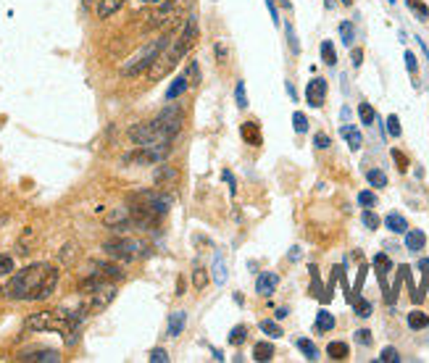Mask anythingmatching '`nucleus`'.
<instances>
[{
	"instance_id": "obj_1",
	"label": "nucleus",
	"mask_w": 429,
	"mask_h": 363,
	"mask_svg": "<svg viewBox=\"0 0 429 363\" xmlns=\"http://www.w3.org/2000/svg\"><path fill=\"white\" fill-rule=\"evenodd\" d=\"M53 274H56V269L50 263H32V266L13 274L11 281L3 287V295L11 300H40L42 287Z\"/></svg>"
},
{
	"instance_id": "obj_2",
	"label": "nucleus",
	"mask_w": 429,
	"mask_h": 363,
	"mask_svg": "<svg viewBox=\"0 0 429 363\" xmlns=\"http://www.w3.org/2000/svg\"><path fill=\"white\" fill-rule=\"evenodd\" d=\"M195 40H198V19L190 13V16L185 19L182 35L174 37V40L169 43L166 50H164V53L153 61V66L148 69V77H150V79H161V77H166L169 71L174 69L179 61H182V56H185V53L195 45Z\"/></svg>"
},
{
	"instance_id": "obj_3",
	"label": "nucleus",
	"mask_w": 429,
	"mask_h": 363,
	"mask_svg": "<svg viewBox=\"0 0 429 363\" xmlns=\"http://www.w3.org/2000/svg\"><path fill=\"white\" fill-rule=\"evenodd\" d=\"M84 314H69V311H40L35 316H29L26 329L32 332H63V334H74Z\"/></svg>"
},
{
	"instance_id": "obj_4",
	"label": "nucleus",
	"mask_w": 429,
	"mask_h": 363,
	"mask_svg": "<svg viewBox=\"0 0 429 363\" xmlns=\"http://www.w3.org/2000/svg\"><path fill=\"white\" fill-rule=\"evenodd\" d=\"M171 40H174L171 35H164V37H158V40H153V43H148V45H145L140 53H134V56H132V59L124 63L121 74H127V77H134V74H140V71L150 69V66H153V61L158 59L164 50H166Z\"/></svg>"
},
{
	"instance_id": "obj_5",
	"label": "nucleus",
	"mask_w": 429,
	"mask_h": 363,
	"mask_svg": "<svg viewBox=\"0 0 429 363\" xmlns=\"http://www.w3.org/2000/svg\"><path fill=\"white\" fill-rule=\"evenodd\" d=\"M182 108L177 106H169L164 108L158 116L150 121L153 124V132H155V140L158 142H171L174 137L179 134V129H182Z\"/></svg>"
},
{
	"instance_id": "obj_6",
	"label": "nucleus",
	"mask_w": 429,
	"mask_h": 363,
	"mask_svg": "<svg viewBox=\"0 0 429 363\" xmlns=\"http://www.w3.org/2000/svg\"><path fill=\"white\" fill-rule=\"evenodd\" d=\"M190 8V0H166V3H161V8L150 16V22L148 26H153V29H164V26H171V24H177L182 19V13Z\"/></svg>"
},
{
	"instance_id": "obj_7",
	"label": "nucleus",
	"mask_w": 429,
	"mask_h": 363,
	"mask_svg": "<svg viewBox=\"0 0 429 363\" xmlns=\"http://www.w3.org/2000/svg\"><path fill=\"white\" fill-rule=\"evenodd\" d=\"M87 298H84L82 303V311L84 316H93V314H100V311H106L108 303L116 298V287L114 284H98V287H93V290H87Z\"/></svg>"
},
{
	"instance_id": "obj_8",
	"label": "nucleus",
	"mask_w": 429,
	"mask_h": 363,
	"mask_svg": "<svg viewBox=\"0 0 429 363\" xmlns=\"http://www.w3.org/2000/svg\"><path fill=\"white\" fill-rule=\"evenodd\" d=\"M106 253L114 258H119V261H134V258L143 256L145 245L143 242H137V240H130V237H121V240H111L106 242Z\"/></svg>"
},
{
	"instance_id": "obj_9",
	"label": "nucleus",
	"mask_w": 429,
	"mask_h": 363,
	"mask_svg": "<svg viewBox=\"0 0 429 363\" xmlns=\"http://www.w3.org/2000/svg\"><path fill=\"white\" fill-rule=\"evenodd\" d=\"M306 98H309L311 108H322L324 106V98H327V82H324L322 77L311 79L309 87H306Z\"/></svg>"
},
{
	"instance_id": "obj_10",
	"label": "nucleus",
	"mask_w": 429,
	"mask_h": 363,
	"mask_svg": "<svg viewBox=\"0 0 429 363\" xmlns=\"http://www.w3.org/2000/svg\"><path fill=\"white\" fill-rule=\"evenodd\" d=\"M177 179H179L177 169H171V166H158L153 174V182L158 190H171L177 185Z\"/></svg>"
},
{
	"instance_id": "obj_11",
	"label": "nucleus",
	"mask_w": 429,
	"mask_h": 363,
	"mask_svg": "<svg viewBox=\"0 0 429 363\" xmlns=\"http://www.w3.org/2000/svg\"><path fill=\"white\" fill-rule=\"evenodd\" d=\"M276 284H279V277H276L274 271H266V274H261V277L256 279V293L263 295V298H269V295H274Z\"/></svg>"
},
{
	"instance_id": "obj_12",
	"label": "nucleus",
	"mask_w": 429,
	"mask_h": 363,
	"mask_svg": "<svg viewBox=\"0 0 429 363\" xmlns=\"http://www.w3.org/2000/svg\"><path fill=\"white\" fill-rule=\"evenodd\" d=\"M424 245H427V235L421 229H408L405 232V250L408 253H421Z\"/></svg>"
},
{
	"instance_id": "obj_13",
	"label": "nucleus",
	"mask_w": 429,
	"mask_h": 363,
	"mask_svg": "<svg viewBox=\"0 0 429 363\" xmlns=\"http://www.w3.org/2000/svg\"><path fill=\"white\" fill-rule=\"evenodd\" d=\"M340 134H343V140L348 142L350 150H358V148L364 145V134H361L353 124H343V127H340Z\"/></svg>"
},
{
	"instance_id": "obj_14",
	"label": "nucleus",
	"mask_w": 429,
	"mask_h": 363,
	"mask_svg": "<svg viewBox=\"0 0 429 363\" xmlns=\"http://www.w3.org/2000/svg\"><path fill=\"white\" fill-rule=\"evenodd\" d=\"M384 226L393 232V235H405L408 232V222H405V216L400 213H387V219H384Z\"/></svg>"
},
{
	"instance_id": "obj_15",
	"label": "nucleus",
	"mask_w": 429,
	"mask_h": 363,
	"mask_svg": "<svg viewBox=\"0 0 429 363\" xmlns=\"http://www.w3.org/2000/svg\"><path fill=\"white\" fill-rule=\"evenodd\" d=\"M185 327H187V314L185 311H174L169 316V337H179Z\"/></svg>"
},
{
	"instance_id": "obj_16",
	"label": "nucleus",
	"mask_w": 429,
	"mask_h": 363,
	"mask_svg": "<svg viewBox=\"0 0 429 363\" xmlns=\"http://www.w3.org/2000/svg\"><path fill=\"white\" fill-rule=\"evenodd\" d=\"M229 279V274H227V261H224V256L221 253H216L214 256V281L219 284V287H224Z\"/></svg>"
},
{
	"instance_id": "obj_17",
	"label": "nucleus",
	"mask_w": 429,
	"mask_h": 363,
	"mask_svg": "<svg viewBox=\"0 0 429 363\" xmlns=\"http://www.w3.org/2000/svg\"><path fill=\"white\" fill-rule=\"evenodd\" d=\"M22 361H35V363H58L61 355L56 350H37V353H26L22 355Z\"/></svg>"
},
{
	"instance_id": "obj_18",
	"label": "nucleus",
	"mask_w": 429,
	"mask_h": 363,
	"mask_svg": "<svg viewBox=\"0 0 429 363\" xmlns=\"http://www.w3.org/2000/svg\"><path fill=\"white\" fill-rule=\"evenodd\" d=\"M190 87V82H187V77L185 74H179L174 82L169 84V90H166V100H177V98H182L185 95V90Z\"/></svg>"
},
{
	"instance_id": "obj_19",
	"label": "nucleus",
	"mask_w": 429,
	"mask_h": 363,
	"mask_svg": "<svg viewBox=\"0 0 429 363\" xmlns=\"http://www.w3.org/2000/svg\"><path fill=\"white\" fill-rule=\"evenodd\" d=\"M124 6V0H100L98 3V19H108Z\"/></svg>"
},
{
	"instance_id": "obj_20",
	"label": "nucleus",
	"mask_w": 429,
	"mask_h": 363,
	"mask_svg": "<svg viewBox=\"0 0 429 363\" xmlns=\"http://www.w3.org/2000/svg\"><path fill=\"white\" fill-rule=\"evenodd\" d=\"M240 132H242L245 142H251V145H261V132H258V124H256V121H245Z\"/></svg>"
},
{
	"instance_id": "obj_21",
	"label": "nucleus",
	"mask_w": 429,
	"mask_h": 363,
	"mask_svg": "<svg viewBox=\"0 0 429 363\" xmlns=\"http://www.w3.org/2000/svg\"><path fill=\"white\" fill-rule=\"evenodd\" d=\"M272 355H274V345L272 342H258L253 348V358L256 361H272Z\"/></svg>"
},
{
	"instance_id": "obj_22",
	"label": "nucleus",
	"mask_w": 429,
	"mask_h": 363,
	"mask_svg": "<svg viewBox=\"0 0 429 363\" xmlns=\"http://www.w3.org/2000/svg\"><path fill=\"white\" fill-rule=\"evenodd\" d=\"M334 329V316L329 314V311H319L316 314V332H332Z\"/></svg>"
},
{
	"instance_id": "obj_23",
	"label": "nucleus",
	"mask_w": 429,
	"mask_h": 363,
	"mask_svg": "<svg viewBox=\"0 0 429 363\" xmlns=\"http://www.w3.org/2000/svg\"><path fill=\"white\" fill-rule=\"evenodd\" d=\"M327 355H329L332 361H345L348 358V345L345 342H329V345H327Z\"/></svg>"
},
{
	"instance_id": "obj_24",
	"label": "nucleus",
	"mask_w": 429,
	"mask_h": 363,
	"mask_svg": "<svg viewBox=\"0 0 429 363\" xmlns=\"http://www.w3.org/2000/svg\"><path fill=\"white\" fill-rule=\"evenodd\" d=\"M374 269H377V274H380L382 284H384V277L390 274V269H393V263H390V258L384 256V253H380V256L374 258Z\"/></svg>"
},
{
	"instance_id": "obj_25",
	"label": "nucleus",
	"mask_w": 429,
	"mask_h": 363,
	"mask_svg": "<svg viewBox=\"0 0 429 363\" xmlns=\"http://www.w3.org/2000/svg\"><path fill=\"white\" fill-rule=\"evenodd\" d=\"M348 300H353V308L361 318H369L371 316V303L364 300V298H356V295H348Z\"/></svg>"
},
{
	"instance_id": "obj_26",
	"label": "nucleus",
	"mask_w": 429,
	"mask_h": 363,
	"mask_svg": "<svg viewBox=\"0 0 429 363\" xmlns=\"http://www.w3.org/2000/svg\"><path fill=\"white\" fill-rule=\"evenodd\" d=\"M408 327L411 329H427L429 327V316L421 311H411L408 314Z\"/></svg>"
},
{
	"instance_id": "obj_27",
	"label": "nucleus",
	"mask_w": 429,
	"mask_h": 363,
	"mask_svg": "<svg viewBox=\"0 0 429 363\" xmlns=\"http://www.w3.org/2000/svg\"><path fill=\"white\" fill-rule=\"evenodd\" d=\"M185 77H187V82H190V87H195V84H201V82H203L201 66H198V61H190V63H187V69H185Z\"/></svg>"
},
{
	"instance_id": "obj_28",
	"label": "nucleus",
	"mask_w": 429,
	"mask_h": 363,
	"mask_svg": "<svg viewBox=\"0 0 429 363\" xmlns=\"http://www.w3.org/2000/svg\"><path fill=\"white\" fill-rule=\"evenodd\" d=\"M298 348H300V353L309 358V361H316V358H319V350H316V345H313L311 340H306V337H300V340H298Z\"/></svg>"
},
{
	"instance_id": "obj_29",
	"label": "nucleus",
	"mask_w": 429,
	"mask_h": 363,
	"mask_svg": "<svg viewBox=\"0 0 429 363\" xmlns=\"http://www.w3.org/2000/svg\"><path fill=\"white\" fill-rule=\"evenodd\" d=\"M258 327H261V332L263 334H269V337H282V327H279L276 321H272V318H263Z\"/></svg>"
},
{
	"instance_id": "obj_30",
	"label": "nucleus",
	"mask_w": 429,
	"mask_h": 363,
	"mask_svg": "<svg viewBox=\"0 0 429 363\" xmlns=\"http://www.w3.org/2000/svg\"><path fill=\"white\" fill-rule=\"evenodd\" d=\"M366 179H369L371 187H387V174L380 171V169H371L369 174H366Z\"/></svg>"
},
{
	"instance_id": "obj_31",
	"label": "nucleus",
	"mask_w": 429,
	"mask_h": 363,
	"mask_svg": "<svg viewBox=\"0 0 429 363\" xmlns=\"http://www.w3.org/2000/svg\"><path fill=\"white\" fill-rule=\"evenodd\" d=\"M322 59L327 66H334V63H337V53H334V45L329 40H324L322 43Z\"/></svg>"
},
{
	"instance_id": "obj_32",
	"label": "nucleus",
	"mask_w": 429,
	"mask_h": 363,
	"mask_svg": "<svg viewBox=\"0 0 429 363\" xmlns=\"http://www.w3.org/2000/svg\"><path fill=\"white\" fill-rule=\"evenodd\" d=\"M405 6H408L411 11L416 13L421 22H427V19H429V8L424 6V3H421V0H405Z\"/></svg>"
},
{
	"instance_id": "obj_33",
	"label": "nucleus",
	"mask_w": 429,
	"mask_h": 363,
	"mask_svg": "<svg viewBox=\"0 0 429 363\" xmlns=\"http://www.w3.org/2000/svg\"><path fill=\"white\" fill-rule=\"evenodd\" d=\"M340 37H343V43H345L348 47L353 45V40H356V29H353V24L350 22L340 24Z\"/></svg>"
},
{
	"instance_id": "obj_34",
	"label": "nucleus",
	"mask_w": 429,
	"mask_h": 363,
	"mask_svg": "<svg viewBox=\"0 0 429 363\" xmlns=\"http://www.w3.org/2000/svg\"><path fill=\"white\" fill-rule=\"evenodd\" d=\"M358 116H361V121H364L366 127H371L374 118H377V114H374V108H371L369 103H361V106H358Z\"/></svg>"
},
{
	"instance_id": "obj_35",
	"label": "nucleus",
	"mask_w": 429,
	"mask_h": 363,
	"mask_svg": "<svg viewBox=\"0 0 429 363\" xmlns=\"http://www.w3.org/2000/svg\"><path fill=\"white\" fill-rule=\"evenodd\" d=\"M292 127H295L298 134H306V132H309V118H306V114L295 111V114H292Z\"/></svg>"
},
{
	"instance_id": "obj_36",
	"label": "nucleus",
	"mask_w": 429,
	"mask_h": 363,
	"mask_svg": "<svg viewBox=\"0 0 429 363\" xmlns=\"http://www.w3.org/2000/svg\"><path fill=\"white\" fill-rule=\"evenodd\" d=\"M192 284H195V290H198V293H203V287L208 284V271H205V269H195V271H192Z\"/></svg>"
},
{
	"instance_id": "obj_37",
	"label": "nucleus",
	"mask_w": 429,
	"mask_h": 363,
	"mask_svg": "<svg viewBox=\"0 0 429 363\" xmlns=\"http://www.w3.org/2000/svg\"><path fill=\"white\" fill-rule=\"evenodd\" d=\"M248 340V327H235L232 334H229V345H242Z\"/></svg>"
},
{
	"instance_id": "obj_38",
	"label": "nucleus",
	"mask_w": 429,
	"mask_h": 363,
	"mask_svg": "<svg viewBox=\"0 0 429 363\" xmlns=\"http://www.w3.org/2000/svg\"><path fill=\"white\" fill-rule=\"evenodd\" d=\"M361 222H364L366 229H377V226H380V216H377V213H371L369 208H366V211L361 213Z\"/></svg>"
},
{
	"instance_id": "obj_39",
	"label": "nucleus",
	"mask_w": 429,
	"mask_h": 363,
	"mask_svg": "<svg viewBox=\"0 0 429 363\" xmlns=\"http://www.w3.org/2000/svg\"><path fill=\"white\" fill-rule=\"evenodd\" d=\"M235 100H237L240 108L251 106V103H248V93H245V82H237V87H235Z\"/></svg>"
},
{
	"instance_id": "obj_40",
	"label": "nucleus",
	"mask_w": 429,
	"mask_h": 363,
	"mask_svg": "<svg viewBox=\"0 0 429 363\" xmlns=\"http://www.w3.org/2000/svg\"><path fill=\"white\" fill-rule=\"evenodd\" d=\"M287 43H290V50L298 56L300 53V43H298V37H295V26L287 22Z\"/></svg>"
},
{
	"instance_id": "obj_41",
	"label": "nucleus",
	"mask_w": 429,
	"mask_h": 363,
	"mask_svg": "<svg viewBox=\"0 0 429 363\" xmlns=\"http://www.w3.org/2000/svg\"><path fill=\"white\" fill-rule=\"evenodd\" d=\"M8 274H13V258L0 253V277H8Z\"/></svg>"
},
{
	"instance_id": "obj_42",
	"label": "nucleus",
	"mask_w": 429,
	"mask_h": 363,
	"mask_svg": "<svg viewBox=\"0 0 429 363\" xmlns=\"http://www.w3.org/2000/svg\"><path fill=\"white\" fill-rule=\"evenodd\" d=\"M358 203H361L364 208H371V206L377 203V195H374V192H369V190H364V192H358Z\"/></svg>"
},
{
	"instance_id": "obj_43",
	"label": "nucleus",
	"mask_w": 429,
	"mask_h": 363,
	"mask_svg": "<svg viewBox=\"0 0 429 363\" xmlns=\"http://www.w3.org/2000/svg\"><path fill=\"white\" fill-rule=\"evenodd\" d=\"M387 132H390V137H400V118L395 116H387Z\"/></svg>"
},
{
	"instance_id": "obj_44",
	"label": "nucleus",
	"mask_w": 429,
	"mask_h": 363,
	"mask_svg": "<svg viewBox=\"0 0 429 363\" xmlns=\"http://www.w3.org/2000/svg\"><path fill=\"white\" fill-rule=\"evenodd\" d=\"M380 361L382 363H398V361H400V355H398V350H395V348H384V350H382V355H380Z\"/></svg>"
},
{
	"instance_id": "obj_45",
	"label": "nucleus",
	"mask_w": 429,
	"mask_h": 363,
	"mask_svg": "<svg viewBox=\"0 0 429 363\" xmlns=\"http://www.w3.org/2000/svg\"><path fill=\"white\" fill-rule=\"evenodd\" d=\"M313 145H316L319 150H327V148L332 145V140H329V134H324V132H319V134L313 137Z\"/></svg>"
},
{
	"instance_id": "obj_46",
	"label": "nucleus",
	"mask_w": 429,
	"mask_h": 363,
	"mask_svg": "<svg viewBox=\"0 0 429 363\" xmlns=\"http://www.w3.org/2000/svg\"><path fill=\"white\" fill-rule=\"evenodd\" d=\"M403 61H405V69L411 71V74H416V71H419V61H416V56H414L411 50H408V53L403 56Z\"/></svg>"
},
{
	"instance_id": "obj_47",
	"label": "nucleus",
	"mask_w": 429,
	"mask_h": 363,
	"mask_svg": "<svg viewBox=\"0 0 429 363\" xmlns=\"http://www.w3.org/2000/svg\"><path fill=\"white\" fill-rule=\"evenodd\" d=\"M150 363H169V355L164 348H155L153 353H150Z\"/></svg>"
},
{
	"instance_id": "obj_48",
	"label": "nucleus",
	"mask_w": 429,
	"mask_h": 363,
	"mask_svg": "<svg viewBox=\"0 0 429 363\" xmlns=\"http://www.w3.org/2000/svg\"><path fill=\"white\" fill-rule=\"evenodd\" d=\"M356 342H361V345H371V332H369V329H358V332H356Z\"/></svg>"
},
{
	"instance_id": "obj_49",
	"label": "nucleus",
	"mask_w": 429,
	"mask_h": 363,
	"mask_svg": "<svg viewBox=\"0 0 429 363\" xmlns=\"http://www.w3.org/2000/svg\"><path fill=\"white\" fill-rule=\"evenodd\" d=\"M266 8H269V16H272V22L279 26V11H276V3L274 0H266Z\"/></svg>"
},
{
	"instance_id": "obj_50",
	"label": "nucleus",
	"mask_w": 429,
	"mask_h": 363,
	"mask_svg": "<svg viewBox=\"0 0 429 363\" xmlns=\"http://www.w3.org/2000/svg\"><path fill=\"white\" fill-rule=\"evenodd\" d=\"M393 158L398 161V169H400V171H405V169H408V158H405L400 150H393Z\"/></svg>"
},
{
	"instance_id": "obj_51",
	"label": "nucleus",
	"mask_w": 429,
	"mask_h": 363,
	"mask_svg": "<svg viewBox=\"0 0 429 363\" xmlns=\"http://www.w3.org/2000/svg\"><path fill=\"white\" fill-rule=\"evenodd\" d=\"M350 59H353V66H361V63H364V50H361V47H358V50H353V56H350Z\"/></svg>"
},
{
	"instance_id": "obj_52",
	"label": "nucleus",
	"mask_w": 429,
	"mask_h": 363,
	"mask_svg": "<svg viewBox=\"0 0 429 363\" xmlns=\"http://www.w3.org/2000/svg\"><path fill=\"white\" fill-rule=\"evenodd\" d=\"M221 179H227L229 190H232V192H237V185H235V176H232V171H224V174H221Z\"/></svg>"
},
{
	"instance_id": "obj_53",
	"label": "nucleus",
	"mask_w": 429,
	"mask_h": 363,
	"mask_svg": "<svg viewBox=\"0 0 429 363\" xmlns=\"http://www.w3.org/2000/svg\"><path fill=\"white\" fill-rule=\"evenodd\" d=\"M216 59H219V63H224V59H227V50L221 45H216Z\"/></svg>"
},
{
	"instance_id": "obj_54",
	"label": "nucleus",
	"mask_w": 429,
	"mask_h": 363,
	"mask_svg": "<svg viewBox=\"0 0 429 363\" xmlns=\"http://www.w3.org/2000/svg\"><path fill=\"white\" fill-rule=\"evenodd\" d=\"M285 87H287V95H290V98L295 100V98H298V93H295V87H292V82H287Z\"/></svg>"
},
{
	"instance_id": "obj_55",
	"label": "nucleus",
	"mask_w": 429,
	"mask_h": 363,
	"mask_svg": "<svg viewBox=\"0 0 429 363\" xmlns=\"http://www.w3.org/2000/svg\"><path fill=\"white\" fill-rule=\"evenodd\" d=\"M287 314H290V311H287V308H279V311H276V318H285Z\"/></svg>"
},
{
	"instance_id": "obj_56",
	"label": "nucleus",
	"mask_w": 429,
	"mask_h": 363,
	"mask_svg": "<svg viewBox=\"0 0 429 363\" xmlns=\"http://www.w3.org/2000/svg\"><path fill=\"white\" fill-rule=\"evenodd\" d=\"M84 3V8H93V6H95V3H100V0H82Z\"/></svg>"
},
{
	"instance_id": "obj_57",
	"label": "nucleus",
	"mask_w": 429,
	"mask_h": 363,
	"mask_svg": "<svg viewBox=\"0 0 429 363\" xmlns=\"http://www.w3.org/2000/svg\"><path fill=\"white\" fill-rule=\"evenodd\" d=\"M348 118H350V108H343V121H345V124H348Z\"/></svg>"
},
{
	"instance_id": "obj_58",
	"label": "nucleus",
	"mask_w": 429,
	"mask_h": 363,
	"mask_svg": "<svg viewBox=\"0 0 429 363\" xmlns=\"http://www.w3.org/2000/svg\"><path fill=\"white\" fill-rule=\"evenodd\" d=\"M140 3H155V6H161V3H166V0H140Z\"/></svg>"
},
{
	"instance_id": "obj_59",
	"label": "nucleus",
	"mask_w": 429,
	"mask_h": 363,
	"mask_svg": "<svg viewBox=\"0 0 429 363\" xmlns=\"http://www.w3.org/2000/svg\"><path fill=\"white\" fill-rule=\"evenodd\" d=\"M324 3H327V8H332L334 6V0H324Z\"/></svg>"
},
{
	"instance_id": "obj_60",
	"label": "nucleus",
	"mask_w": 429,
	"mask_h": 363,
	"mask_svg": "<svg viewBox=\"0 0 429 363\" xmlns=\"http://www.w3.org/2000/svg\"><path fill=\"white\" fill-rule=\"evenodd\" d=\"M340 3H343V6H350V3H353V0H340Z\"/></svg>"
}]
</instances>
